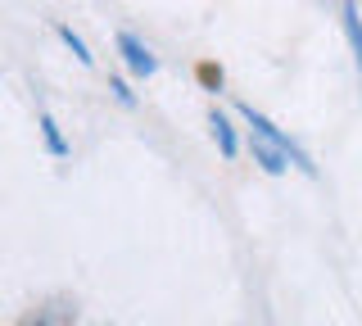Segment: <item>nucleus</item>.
Segmentation results:
<instances>
[{
    "instance_id": "nucleus-1",
    "label": "nucleus",
    "mask_w": 362,
    "mask_h": 326,
    "mask_svg": "<svg viewBox=\"0 0 362 326\" xmlns=\"http://www.w3.org/2000/svg\"><path fill=\"white\" fill-rule=\"evenodd\" d=\"M235 114H240L245 127H254V132H263V136H272V141H281V145H286V154L294 159V168H299V173H308V177L317 173V163L308 159V150H303V145L294 141V136H286V132H281V127H276V122H272L267 114H258L254 105H235Z\"/></svg>"
},
{
    "instance_id": "nucleus-8",
    "label": "nucleus",
    "mask_w": 362,
    "mask_h": 326,
    "mask_svg": "<svg viewBox=\"0 0 362 326\" xmlns=\"http://www.w3.org/2000/svg\"><path fill=\"white\" fill-rule=\"evenodd\" d=\"M109 91H113V100H118L122 109H136L141 100H136V91L127 86V77H109Z\"/></svg>"
},
{
    "instance_id": "nucleus-6",
    "label": "nucleus",
    "mask_w": 362,
    "mask_h": 326,
    "mask_svg": "<svg viewBox=\"0 0 362 326\" xmlns=\"http://www.w3.org/2000/svg\"><path fill=\"white\" fill-rule=\"evenodd\" d=\"M37 127H41V141H45V150H50L54 159H68V154H73V145L64 141V132H59V122H54L50 109H41V114H37Z\"/></svg>"
},
{
    "instance_id": "nucleus-5",
    "label": "nucleus",
    "mask_w": 362,
    "mask_h": 326,
    "mask_svg": "<svg viewBox=\"0 0 362 326\" xmlns=\"http://www.w3.org/2000/svg\"><path fill=\"white\" fill-rule=\"evenodd\" d=\"M339 28H344L349 54H354V69L362 73V14H358V0H339Z\"/></svg>"
},
{
    "instance_id": "nucleus-9",
    "label": "nucleus",
    "mask_w": 362,
    "mask_h": 326,
    "mask_svg": "<svg viewBox=\"0 0 362 326\" xmlns=\"http://www.w3.org/2000/svg\"><path fill=\"white\" fill-rule=\"evenodd\" d=\"M23 326H68V322L59 318V313H50V308H37V313H32V318L23 322Z\"/></svg>"
},
{
    "instance_id": "nucleus-3",
    "label": "nucleus",
    "mask_w": 362,
    "mask_h": 326,
    "mask_svg": "<svg viewBox=\"0 0 362 326\" xmlns=\"http://www.w3.org/2000/svg\"><path fill=\"white\" fill-rule=\"evenodd\" d=\"M113 46H118V54H122V69H127L132 77H154L158 73V54L145 46L141 37H136V32H118V37H113Z\"/></svg>"
},
{
    "instance_id": "nucleus-4",
    "label": "nucleus",
    "mask_w": 362,
    "mask_h": 326,
    "mask_svg": "<svg viewBox=\"0 0 362 326\" xmlns=\"http://www.w3.org/2000/svg\"><path fill=\"white\" fill-rule=\"evenodd\" d=\"M209 132H213V141H218V150H222L226 163L240 159V132H235V122H231L226 109H218V105L209 109Z\"/></svg>"
},
{
    "instance_id": "nucleus-2",
    "label": "nucleus",
    "mask_w": 362,
    "mask_h": 326,
    "mask_svg": "<svg viewBox=\"0 0 362 326\" xmlns=\"http://www.w3.org/2000/svg\"><path fill=\"white\" fill-rule=\"evenodd\" d=\"M245 141H249L254 163L263 168L267 177H286L290 168H294V159L286 154V145H281V141H272V136H263V132H254V127H245Z\"/></svg>"
},
{
    "instance_id": "nucleus-7",
    "label": "nucleus",
    "mask_w": 362,
    "mask_h": 326,
    "mask_svg": "<svg viewBox=\"0 0 362 326\" xmlns=\"http://www.w3.org/2000/svg\"><path fill=\"white\" fill-rule=\"evenodd\" d=\"M54 32H59V41H64L68 50H73V59L82 64V69H90V64H95V54H90V46H86V41L77 37V32L68 28V23H54Z\"/></svg>"
}]
</instances>
